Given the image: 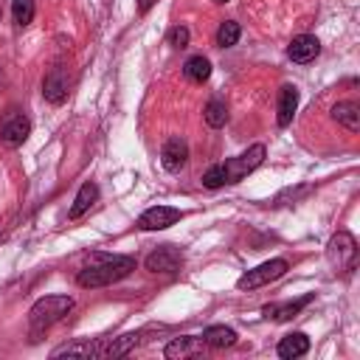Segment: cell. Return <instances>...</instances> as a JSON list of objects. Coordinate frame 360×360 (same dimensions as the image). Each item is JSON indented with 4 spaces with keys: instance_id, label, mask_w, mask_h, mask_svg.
Here are the masks:
<instances>
[{
    "instance_id": "obj_18",
    "label": "cell",
    "mask_w": 360,
    "mask_h": 360,
    "mask_svg": "<svg viewBox=\"0 0 360 360\" xmlns=\"http://www.w3.org/2000/svg\"><path fill=\"white\" fill-rule=\"evenodd\" d=\"M202 343L211 346V349H225V346H233L236 343V332L231 326H222V323H214L202 332Z\"/></svg>"
},
{
    "instance_id": "obj_13",
    "label": "cell",
    "mask_w": 360,
    "mask_h": 360,
    "mask_svg": "<svg viewBox=\"0 0 360 360\" xmlns=\"http://www.w3.org/2000/svg\"><path fill=\"white\" fill-rule=\"evenodd\" d=\"M312 298H315V295L307 292V295H301V298H295V301H290V304H267L262 312H264L267 321H290V318H295Z\"/></svg>"
},
{
    "instance_id": "obj_20",
    "label": "cell",
    "mask_w": 360,
    "mask_h": 360,
    "mask_svg": "<svg viewBox=\"0 0 360 360\" xmlns=\"http://www.w3.org/2000/svg\"><path fill=\"white\" fill-rule=\"evenodd\" d=\"M183 73H186V79H188V82L202 84V82H208V76H211V62H208L202 53L188 56V59H186V65H183Z\"/></svg>"
},
{
    "instance_id": "obj_10",
    "label": "cell",
    "mask_w": 360,
    "mask_h": 360,
    "mask_svg": "<svg viewBox=\"0 0 360 360\" xmlns=\"http://www.w3.org/2000/svg\"><path fill=\"white\" fill-rule=\"evenodd\" d=\"M318 53H321V42H318L312 34H298V37H292V42L287 45V56H290L292 62H298V65L312 62Z\"/></svg>"
},
{
    "instance_id": "obj_11",
    "label": "cell",
    "mask_w": 360,
    "mask_h": 360,
    "mask_svg": "<svg viewBox=\"0 0 360 360\" xmlns=\"http://www.w3.org/2000/svg\"><path fill=\"white\" fill-rule=\"evenodd\" d=\"M42 96L51 101V104H62L68 98V70L65 68H51V73L45 76L42 82Z\"/></svg>"
},
{
    "instance_id": "obj_5",
    "label": "cell",
    "mask_w": 360,
    "mask_h": 360,
    "mask_svg": "<svg viewBox=\"0 0 360 360\" xmlns=\"http://www.w3.org/2000/svg\"><path fill=\"white\" fill-rule=\"evenodd\" d=\"M287 267H290L287 259H270V262H264V264L248 270V273L236 281V287H239V290H259V287H264V284L281 278V276L287 273Z\"/></svg>"
},
{
    "instance_id": "obj_16",
    "label": "cell",
    "mask_w": 360,
    "mask_h": 360,
    "mask_svg": "<svg viewBox=\"0 0 360 360\" xmlns=\"http://www.w3.org/2000/svg\"><path fill=\"white\" fill-rule=\"evenodd\" d=\"M307 352H309V338L304 332H290L278 340V357H284V360H295Z\"/></svg>"
},
{
    "instance_id": "obj_7",
    "label": "cell",
    "mask_w": 360,
    "mask_h": 360,
    "mask_svg": "<svg viewBox=\"0 0 360 360\" xmlns=\"http://www.w3.org/2000/svg\"><path fill=\"white\" fill-rule=\"evenodd\" d=\"M138 338H141V335L129 332V335H121V338H98V340H90V357H104V360H110V357H124L127 352L135 349Z\"/></svg>"
},
{
    "instance_id": "obj_14",
    "label": "cell",
    "mask_w": 360,
    "mask_h": 360,
    "mask_svg": "<svg viewBox=\"0 0 360 360\" xmlns=\"http://www.w3.org/2000/svg\"><path fill=\"white\" fill-rule=\"evenodd\" d=\"M298 110V87L295 84H284L278 90V127H290L292 124V115Z\"/></svg>"
},
{
    "instance_id": "obj_25",
    "label": "cell",
    "mask_w": 360,
    "mask_h": 360,
    "mask_svg": "<svg viewBox=\"0 0 360 360\" xmlns=\"http://www.w3.org/2000/svg\"><path fill=\"white\" fill-rule=\"evenodd\" d=\"M202 186H205V188H219V186H225V172H222V163L211 166V169L202 174Z\"/></svg>"
},
{
    "instance_id": "obj_2",
    "label": "cell",
    "mask_w": 360,
    "mask_h": 360,
    "mask_svg": "<svg viewBox=\"0 0 360 360\" xmlns=\"http://www.w3.org/2000/svg\"><path fill=\"white\" fill-rule=\"evenodd\" d=\"M73 295H45L39 298L31 309H28V321H31V329L39 332V329H48L53 326L56 321H62L70 309H73Z\"/></svg>"
},
{
    "instance_id": "obj_9",
    "label": "cell",
    "mask_w": 360,
    "mask_h": 360,
    "mask_svg": "<svg viewBox=\"0 0 360 360\" xmlns=\"http://www.w3.org/2000/svg\"><path fill=\"white\" fill-rule=\"evenodd\" d=\"M180 264H183V253L172 245H160L143 259V267L149 273H174V270H180Z\"/></svg>"
},
{
    "instance_id": "obj_26",
    "label": "cell",
    "mask_w": 360,
    "mask_h": 360,
    "mask_svg": "<svg viewBox=\"0 0 360 360\" xmlns=\"http://www.w3.org/2000/svg\"><path fill=\"white\" fill-rule=\"evenodd\" d=\"M186 42H188V28H186V25H177V28L169 31V45L186 48Z\"/></svg>"
},
{
    "instance_id": "obj_29",
    "label": "cell",
    "mask_w": 360,
    "mask_h": 360,
    "mask_svg": "<svg viewBox=\"0 0 360 360\" xmlns=\"http://www.w3.org/2000/svg\"><path fill=\"white\" fill-rule=\"evenodd\" d=\"M0 14H3V11H0Z\"/></svg>"
},
{
    "instance_id": "obj_19",
    "label": "cell",
    "mask_w": 360,
    "mask_h": 360,
    "mask_svg": "<svg viewBox=\"0 0 360 360\" xmlns=\"http://www.w3.org/2000/svg\"><path fill=\"white\" fill-rule=\"evenodd\" d=\"M205 343H202V338H194V335H186V338H174L166 349H163V354L169 357V360H174V357H186V354H194V352H200Z\"/></svg>"
},
{
    "instance_id": "obj_17",
    "label": "cell",
    "mask_w": 360,
    "mask_h": 360,
    "mask_svg": "<svg viewBox=\"0 0 360 360\" xmlns=\"http://www.w3.org/2000/svg\"><path fill=\"white\" fill-rule=\"evenodd\" d=\"M98 200V186L93 183V180H87V183H82V188L76 191V200H73V205H70V211H68V217L70 219H79L93 202Z\"/></svg>"
},
{
    "instance_id": "obj_1",
    "label": "cell",
    "mask_w": 360,
    "mask_h": 360,
    "mask_svg": "<svg viewBox=\"0 0 360 360\" xmlns=\"http://www.w3.org/2000/svg\"><path fill=\"white\" fill-rule=\"evenodd\" d=\"M135 270V259L132 256H107V253H96L90 259L87 267L79 270L76 281L79 287H107L112 281L127 278Z\"/></svg>"
},
{
    "instance_id": "obj_4",
    "label": "cell",
    "mask_w": 360,
    "mask_h": 360,
    "mask_svg": "<svg viewBox=\"0 0 360 360\" xmlns=\"http://www.w3.org/2000/svg\"><path fill=\"white\" fill-rule=\"evenodd\" d=\"M28 135H31V121H28V115H25L22 110H17V107L6 110L3 118H0V141H3L6 146L17 149V146L25 143Z\"/></svg>"
},
{
    "instance_id": "obj_27",
    "label": "cell",
    "mask_w": 360,
    "mask_h": 360,
    "mask_svg": "<svg viewBox=\"0 0 360 360\" xmlns=\"http://www.w3.org/2000/svg\"><path fill=\"white\" fill-rule=\"evenodd\" d=\"M152 3H155V0H138V11H141V14H146V11L152 8Z\"/></svg>"
},
{
    "instance_id": "obj_12",
    "label": "cell",
    "mask_w": 360,
    "mask_h": 360,
    "mask_svg": "<svg viewBox=\"0 0 360 360\" xmlns=\"http://www.w3.org/2000/svg\"><path fill=\"white\" fill-rule=\"evenodd\" d=\"M186 160H188V146H186V141H183V138H169V141L163 143V149H160V163H163V169H166V172H180V169L186 166Z\"/></svg>"
},
{
    "instance_id": "obj_6",
    "label": "cell",
    "mask_w": 360,
    "mask_h": 360,
    "mask_svg": "<svg viewBox=\"0 0 360 360\" xmlns=\"http://www.w3.org/2000/svg\"><path fill=\"white\" fill-rule=\"evenodd\" d=\"M326 256L332 262V267L338 270H346L354 264V256H357V242L349 231H338L332 239H329V248H326Z\"/></svg>"
},
{
    "instance_id": "obj_3",
    "label": "cell",
    "mask_w": 360,
    "mask_h": 360,
    "mask_svg": "<svg viewBox=\"0 0 360 360\" xmlns=\"http://www.w3.org/2000/svg\"><path fill=\"white\" fill-rule=\"evenodd\" d=\"M264 155H267V149H264L262 143H253V146H248L242 155L228 158V160L222 163L225 183H239L245 174H250L253 169H259V166L264 163Z\"/></svg>"
},
{
    "instance_id": "obj_24",
    "label": "cell",
    "mask_w": 360,
    "mask_h": 360,
    "mask_svg": "<svg viewBox=\"0 0 360 360\" xmlns=\"http://www.w3.org/2000/svg\"><path fill=\"white\" fill-rule=\"evenodd\" d=\"M34 0H11V14L17 25H28L34 20Z\"/></svg>"
},
{
    "instance_id": "obj_21",
    "label": "cell",
    "mask_w": 360,
    "mask_h": 360,
    "mask_svg": "<svg viewBox=\"0 0 360 360\" xmlns=\"http://www.w3.org/2000/svg\"><path fill=\"white\" fill-rule=\"evenodd\" d=\"M205 124L208 127H214V129H219V127H225V121H228V107H225V101L222 98H211L208 104H205Z\"/></svg>"
},
{
    "instance_id": "obj_8",
    "label": "cell",
    "mask_w": 360,
    "mask_h": 360,
    "mask_svg": "<svg viewBox=\"0 0 360 360\" xmlns=\"http://www.w3.org/2000/svg\"><path fill=\"white\" fill-rule=\"evenodd\" d=\"M180 217H183L180 208H172V205H152V208H146V211L138 217L135 225H138L141 231H163V228L174 225Z\"/></svg>"
},
{
    "instance_id": "obj_15",
    "label": "cell",
    "mask_w": 360,
    "mask_h": 360,
    "mask_svg": "<svg viewBox=\"0 0 360 360\" xmlns=\"http://www.w3.org/2000/svg\"><path fill=\"white\" fill-rule=\"evenodd\" d=\"M332 118H335L340 127H346L349 132H357V129H360V104H357L354 98L338 101V104L332 107Z\"/></svg>"
},
{
    "instance_id": "obj_28",
    "label": "cell",
    "mask_w": 360,
    "mask_h": 360,
    "mask_svg": "<svg viewBox=\"0 0 360 360\" xmlns=\"http://www.w3.org/2000/svg\"><path fill=\"white\" fill-rule=\"evenodd\" d=\"M214 3H225V0H214Z\"/></svg>"
},
{
    "instance_id": "obj_22",
    "label": "cell",
    "mask_w": 360,
    "mask_h": 360,
    "mask_svg": "<svg viewBox=\"0 0 360 360\" xmlns=\"http://www.w3.org/2000/svg\"><path fill=\"white\" fill-rule=\"evenodd\" d=\"M239 34H242L239 22H233V20H225V22L217 28V45H219V48H231V45H236Z\"/></svg>"
},
{
    "instance_id": "obj_23",
    "label": "cell",
    "mask_w": 360,
    "mask_h": 360,
    "mask_svg": "<svg viewBox=\"0 0 360 360\" xmlns=\"http://www.w3.org/2000/svg\"><path fill=\"white\" fill-rule=\"evenodd\" d=\"M51 357H90V340L65 343V346L53 349V352H51Z\"/></svg>"
}]
</instances>
